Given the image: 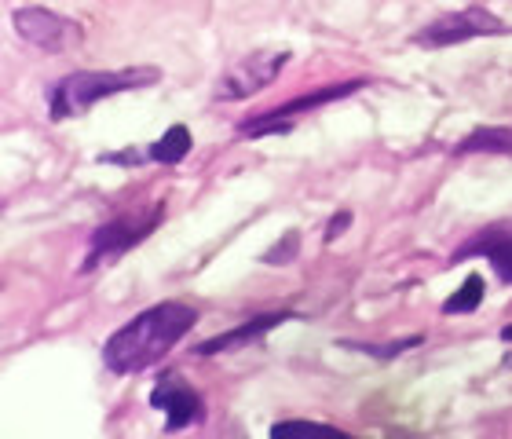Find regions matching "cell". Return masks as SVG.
Masks as SVG:
<instances>
[{
	"mask_svg": "<svg viewBox=\"0 0 512 439\" xmlns=\"http://www.w3.org/2000/svg\"><path fill=\"white\" fill-rule=\"evenodd\" d=\"M194 326H198V308L183 300H161L154 308L139 311L118 333H110L103 344V366L110 374H139L161 363Z\"/></svg>",
	"mask_w": 512,
	"mask_h": 439,
	"instance_id": "obj_1",
	"label": "cell"
},
{
	"mask_svg": "<svg viewBox=\"0 0 512 439\" xmlns=\"http://www.w3.org/2000/svg\"><path fill=\"white\" fill-rule=\"evenodd\" d=\"M161 81L158 66H125V70H77L66 74L63 81H55L48 88V114L52 121H70L81 118L88 110L121 92H136V88H150Z\"/></svg>",
	"mask_w": 512,
	"mask_h": 439,
	"instance_id": "obj_2",
	"label": "cell"
},
{
	"mask_svg": "<svg viewBox=\"0 0 512 439\" xmlns=\"http://www.w3.org/2000/svg\"><path fill=\"white\" fill-rule=\"evenodd\" d=\"M165 220V202H154L147 209H136V213L114 216L107 224H99L88 238V257L81 264V275L103 268L107 260L121 257L128 249H136L147 235H154V227Z\"/></svg>",
	"mask_w": 512,
	"mask_h": 439,
	"instance_id": "obj_3",
	"label": "cell"
},
{
	"mask_svg": "<svg viewBox=\"0 0 512 439\" xmlns=\"http://www.w3.org/2000/svg\"><path fill=\"white\" fill-rule=\"evenodd\" d=\"M359 88H366V81H341V85H322V88H315V92H308V96L289 99V103H282V107H275V110L253 114L249 121H242V125H238V136H246V140H260V136H286V132H293V125H297L304 114L326 107V103H337V99L355 96Z\"/></svg>",
	"mask_w": 512,
	"mask_h": 439,
	"instance_id": "obj_4",
	"label": "cell"
},
{
	"mask_svg": "<svg viewBox=\"0 0 512 439\" xmlns=\"http://www.w3.org/2000/svg\"><path fill=\"white\" fill-rule=\"evenodd\" d=\"M11 22H15V33H19L22 41L33 44V48H41V52H48V55L74 52V48H81V41H85L81 22L66 19V15H59V11H52V8H37V4H33V8H15Z\"/></svg>",
	"mask_w": 512,
	"mask_h": 439,
	"instance_id": "obj_5",
	"label": "cell"
},
{
	"mask_svg": "<svg viewBox=\"0 0 512 439\" xmlns=\"http://www.w3.org/2000/svg\"><path fill=\"white\" fill-rule=\"evenodd\" d=\"M505 22L487 8H461L443 19L428 22L425 30L414 33V44L421 48H450V44L480 41V37H502Z\"/></svg>",
	"mask_w": 512,
	"mask_h": 439,
	"instance_id": "obj_6",
	"label": "cell"
},
{
	"mask_svg": "<svg viewBox=\"0 0 512 439\" xmlns=\"http://www.w3.org/2000/svg\"><path fill=\"white\" fill-rule=\"evenodd\" d=\"M293 55L282 48V52H253L246 59H238L231 70H227L213 88L216 103H238V99H249L256 92H264L271 81H275Z\"/></svg>",
	"mask_w": 512,
	"mask_h": 439,
	"instance_id": "obj_7",
	"label": "cell"
},
{
	"mask_svg": "<svg viewBox=\"0 0 512 439\" xmlns=\"http://www.w3.org/2000/svg\"><path fill=\"white\" fill-rule=\"evenodd\" d=\"M150 407L165 414V432H180L191 429L205 418V403L202 396L187 385V377H180L176 370H165V374L154 381L150 388Z\"/></svg>",
	"mask_w": 512,
	"mask_h": 439,
	"instance_id": "obj_8",
	"label": "cell"
},
{
	"mask_svg": "<svg viewBox=\"0 0 512 439\" xmlns=\"http://www.w3.org/2000/svg\"><path fill=\"white\" fill-rule=\"evenodd\" d=\"M469 257L491 260L494 275L512 286V220H498V224L483 227L480 235H472L465 246L454 249V257L450 260L461 264V260H469Z\"/></svg>",
	"mask_w": 512,
	"mask_h": 439,
	"instance_id": "obj_9",
	"label": "cell"
},
{
	"mask_svg": "<svg viewBox=\"0 0 512 439\" xmlns=\"http://www.w3.org/2000/svg\"><path fill=\"white\" fill-rule=\"evenodd\" d=\"M293 319H297L293 311H267V315H256V319L242 322V326H235V330L216 333V337H209V341L194 344L191 352L198 355V359H209V355H224V352H238V348H246V344L260 341L264 333L278 330L282 322H293Z\"/></svg>",
	"mask_w": 512,
	"mask_h": 439,
	"instance_id": "obj_10",
	"label": "cell"
},
{
	"mask_svg": "<svg viewBox=\"0 0 512 439\" xmlns=\"http://www.w3.org/2000/svg\"><path fill=\"white\" fill-rule=\"evenodd\" d=\"M454 154H512V129H505V125H483V129L469 132L465 140H458Z\"/></svg>",
	"mask_w": 512,
	"mask_h": 439,
	"instance_id": "obj_11",
	"label": "cell"
},
{
	"mask_svg": "<svg viewBox=\"0 0 512 439\" xmlns=\"http://www.w3.org/2000/svg\"><path fill=\"white\" fill-rule=\"evenodd\" d=\"M191 147H194L191 129L187 125H169L165 136L147 147V161H154V165H176V161H183L191 154Z\"/></svg>",
	"mask_w": 512,
	"mask_h": 439,
	"instance_id": "obj_12",
	"label": "cell"
},
{
	"mask_svg": "<svg viewBox=\"0 0 512 439\" xmlns=\"http://www.w3.org/2000/svg\"><path fill=\"white\" fill-rule=\"evenodd\" d=\"M483 297H487L483 275H469V279L458 286V293H450V297L443 300V315H472V311L483 304Z\"/></svg>",
	"mask_w": 512,
	"mask_h": 439,
	"instance_id": "obj_13",
	"label": "cell"
},
{
	"mask_svg": "<svg viewBox=\"0 0 512 439\" xmlns=\"http://www.w3.org/2000/svg\"><path fill=\"white\" fill-rule=\"evenodd\" d=\"M417 344H425V337H421V333H414V337H399V341H392V344H370V341H341V348H352V352L374 355V359H395V355L410 352V348H417Z\"/></svg>",
	"mask_w": 512,
	"mask_h": 439,
	"instance_id": "obj_14",
	"label": "cell"
},
{
	"mask_svg": "<svg viewBox=\"0 0 512 439\" xmlns=\"http://www.w3.org/2000/svg\"><path fill=\"white\" fill-rule=\"evenodd\" d=\"M297 253H300V231H286V235L278 238V246L267 249L260 260H264L267 268H282V264H293Z\"/></svg>",
	"mask_w": 512,
	"mask_h": 439,
	"instance_id": "obj_15",
	"label": "cell"
},
{
	"mask_svg": "<svg viewBox=\"0 0 512 439\" xmlns=\"http://www.w3.org/2000/svg\"><path fill=\"white\" fill-rule=\"evenodd\" d=\"M352 220H355V216L348 213V209H341V213H337L330 224H326V235H322V242H326V246H330V242H337V238H341L344 231L352 227Z\"/></svg>",
	"mask_w": 512,
	"mask_h": 439,
	"instance_id": "obj_16",
	"label": "cell"
},
{
	"mask_svg": "<svg viewBox=\"0 0 512 439\" xmlns=\"http://www.w3.org/2000/svg\"><path fill=\"white\" fill-rule=\"evenodd\" d=\"M103 165H139L147 161V154H136V150H114V154H99Z\"/></svg>",
	"mask_w": 512,
	"mask_h": 439,
	"instance_id": "obj_17",
	"label": "cell"
},
{
	"mask_svg": "<svg viewBox=\"0 0 512 439\" xmlns=\"http://www.w3.org/2000/svg\"><path fill=\"white\" fill-rule=\"evenodd\" d=\"M502 341H509V344H512V326H505V330H502Z\"/></svg>",
	"mask_w": 512,
	"mask_h": 439,
	"instance_id": "obj_18",
	"label": "cell"
}]
</instances>
